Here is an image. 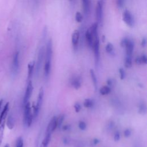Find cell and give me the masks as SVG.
Returning <instances> with one entry per match:
<instances>
[{
	"label": "cell",
	"instance_id": "obj_38",
	"mask_svg": "<svg viewBox=\"0 0 147 147\" xmlns=\"http://www.w3.org/2000/svg\"><path fill=\"white\" fill-rule=\"evenodd\" d=\"M146 39L145 38H142V41H141V45L142 46V47H145V45H146Z\"/></svg>",
	"mask_w": 147,
	"mask_h": 147
},
{
	"label": "cell",
	"instance_id": "obj_27",
	"mask_svg": "<svg viewBox=\"0 0 147 147\" xmlns=\"http://www.w3.org/2000/svg\"><path fill=\"white\" fill-rule=\"evenodd\" d=\"M105 49H106V51L107 53H111L113 52V50H114V46L111 43L109 42L106 45Z\"/></svg>",
	"mask_w": 147,
	"mask_h": 147
},
{
	"label": "cell",
	"instance_id": "obj_32",
	"mask_svg": "<svg viewBox=\"0 0 147 147\" xmlns=\"http://www.w3.org/2000/svg\"><path fill=\"white\" fill-rule=\"evenodd\" d=\"M125 0H116V4L119 8H122L125 4Z\"/></svg>",
	"mask_w": 147,
	"mask_h": 147
},
{
	"label": "cell",
	"instance_id": "obj_11",
	"mask_svg": "<svg viewBox=\"0 0 147 147\" xmlns=\"http://www.w3.org/2000/svg\"><path fill=\"white\" fill-rule=\"evenodd\" d=\"M79 37H80V33L78 30H75L71 36V41H72V44L74 48H76L78 47V43H79Z\"/></svg>",
	"mask_w": 147,
	"mask_h": 147
},
{
	"label": "cell",
	"instance_id": "obj_24",
	"mask_svg": "<svg viewBox=\"0 0 147 147\" xmlns=\"http://www.w3.org/2000/svg\"><path fill=\"white\" fill-rule=\"evenodd\" d=\"M5 124V121H3L0 123V145H1L2 140H3Z\"/></svg>",
	"mask_w": 147,
	"mask_h": 147
},
{
	"label": "cell",
	"instance_id": "obj_28",
	"mask_svg": "<svg viewBox=\"0 0 147 147\" xmlns=\"http://www.w3.org/2000/svg\"><path fill=\"white\" fill-rule=\"evenodd\" d=\"M75 20L77 22H81L83 21V16L81 13L77 11L75 14Z\"/></svg>",
	"mask_w": 147,
	"mask_h": 147
},
{
	"label": "cell",
	"instance_id": "obj_39",
	"mask_svg": "<svg viewBox=\"0 0 147 147\" xmlns=\"http://www.w3.org/2000/svg\"><path fill=\"white\" fill-rule=\"evenodd\" d=\"M99 141L98 139L95 138V139L93 140V144H94V145H97V144L99 143Z\"/></svg>",
	"mask_w": 147,
	"mask_h": 147
},
{
	"label": "cell",
	"instance_id": "obj_3",
	"mask_svg": "<svg viewBox=\"0 0 147 147\" xmlns=\"http://www.w3.org/2000/svg\"><path fill=\"white\" fill-rule=\"evenodd\" d=\"M103 5L100 1H98L96 8H95V17L97 21V23L102 24L103 22Z\"/></svg>",
	"mask_w": 147,
	"mask_h": 147
},
{
	"label": "cell",
	"instance_id": "obj_42",
	"mask_svg": "<svg viewBox=\"0 0 147 147\" xmlns=\"http://www.w3.org/2000/svg\"><path fill=\"white\" fill-rule=\"evenodd\" d=\"M2 103H3V100H2V99L0 100V108H1V106H2Z\"/></svg>",
	"mask_w": 147,
	"mask_h": 147
},
{
	"label": "cell",
	"instance_id": "obj_18",
	"mask_svg": "<svg viewBox=\"0 0 147 147\" xmlns=\"http://www.w3.org/2000/svg\"><path fill=\"white\" fill-rule=\"evenodd\" d=\"M35 63L34 61L30 62L28 65V79H29L33 74L34 67Z\"/></svg>",
	"mask_w": 147,
	"mask_h": 147
},
{
	"label": "cell",
	"instance_id": "obj_23",
	"mask_svg": "<svg viewBox=\"0 0 147 147\" xmlns=\"http://www.w3.org/2000/svg\"><path fill=\"white\" fill-rule=\"evenodd\" d=\"M125 65L126 68H130L132 66L131 56H126L125 60Z\"/></svg>",
	"mask_w": 147,
	"mask_h": 147
},
{
	"label": "cell",
	"instance_id": "obj_19",
	"mask_svg": "<svg viewBox=\"0 0 147 147\" xmlns=\"http://www.w3.org/2000/svg\"><path fill=\"white\" fill-rule=\"evenodd\" d=\"M90 76H91V80L92 81L94 86L95 87V89L96 90L97 89V84H98V82H97V78L96 76V75L93 69H91L90 71Z\"/></svg>",
	"mask_w": 147,
	"mask_h": 147
},
{
	"label": "cell",
	"instance_id": "obj_33",
	"mask_svg": "<svg viewBox=\"0 0 147 147\" xmlns=\"http://www.w3.org/2000/svg\"><path fill=\"white\" fill-rule=\"evenodd\" d=\"M74 109H75V111L76 113H79L80 111V110H81V106H80V105L79 103H75V105H74Z\"/></svg>",
	"mask_w": 147,
	"mask_h": 147
},
{
	"label": "cell",
	"instance_id": "obj_14",
	"mask_svg": "<svg viewBox=\"0 0 147 147\" xmlns=\"http://www.w3.org/2000/svg\"><path fill=\"white\" fill-rule=\"evenodd\" d=\"M43 98H44V89L42 87H41L40 88L39 90V92H38V99H37V101L36 105V106L39 109H40L41 106L42 105V100H43Z\"/></svg>",
	"mask_w": 147,
	"mask_h": 147
},
{
	"label": "cell",
	"instance_id": "obj_44",
	"mask_svg": "<svg viewBox=\"0 0 147 147\" xmlns=\"http://www.w3.org/2000/svg\"><path fill=\"white\" fill-rule=\"evenodd\" d=\"M5 147H10V146H9V145L7 144H6V145H5Z\"/></svg>",
	"mask_w": 147,
	"mask_h": 147
},
{
	"label": "cell",
	"instance_id": "obj_21",
	"mask_svg": "<svg viewBox=\"0 0 147 147\" xmlns=\"http://www.w3.org/2000/svg\"><path fill=\"white\" fill-rule=\"evenodd\" d=\"M111 91L110 88L107 86H103L100 90H99V92L101 95H105L108 94H109Z\"/></svg>",
	"mask_w": 147,
	"mask_h": 147
},
{
	"label": "cell",
	"instance_id": "obj_37",
	"mask_svg": "<svg viewBox=\"0 0 147 147\" xmlns=\"http://www.w3.org/2000/svg\"><path fill=\"white\" fill-rule=\"evenodd\" d=\"M135 62L137 64H142V61L140 58V56H138L135 59Z\"/></svg>",
	"mask_w": 147,
	"mask_h": 147
},
{
	"label": "cell",
	"instance_id": "obj_31",
	"mask_svg": "<svg viewBox=\"0 0 147 147\" xmlns=\"http://www.w3.org/2000/svg\"><path fill=\"white\" fill-rule=\"evenodd\" d=\"M119 76H120L121 79V80L124 79V78H125L126 74H125V72L124 69L122 68H120L119 69Z\"/></svg>",
	"mask_w": 147,
	"mask_h": 147
},
{
	"label": "cell",
	"instance_id": "obj_26",
	"mask_svg": "<svg viewBox=\"0 0 147 147\" xmlns=\"http://www.w3.org/2000/svg\"><path fill=\"white\" fill-rule=\"evenodd\" d=\"M64 119V114H61L59 115L58 118H57V127H60L63 124V121Z\"/></svg>",
	"mask_w": 147,
	"mask_h": 147
},
{
	"label": "cell",
	"instance_id": "obj_45",
	"mask_svg": "<svg viewBox=\"0 0 147 147\" xmlns=\"http://www.w3.org/2000/svg\"><path fill=\"white\" fill-rule=\"evenodd\" d=\"M34 1H36V3H37V2H38V1H39V0H34Z\"/></svg>",
	"mask_w": 147,
	"mask_h": 147
},
{
	"label": "cell",
	"instance_id": "obj_40",
	"mask_svg": "<svg viewBox=\"0 0 147 147\" xmlns=\"http://www.w3.org/2000/svg\"><path fill=\"white\" fill-rule=\"evenodd\" d=\"M107 84H108L109 86H111V85L112 84V80H111V79H109V80H107Z\"/></svg>",
	"mask_w": 147,
	"mask_h": 147
},
{
	"label": "cell",
	"instance_id": "obj_36",
	"mask_svg": "<svg viewBox=\"0 0 147 147\" xmlns=\"http://www.w3.org/2000/svg\"><path fill=\"white\" fill-rule=\"evenodd\" d=\"M142 64H146L147 63V57L145 55H142L140 56Z\"/></svg>",
	"mask_w": 147,
	"mask_h": 147
},
{
	"label": "cell",
	"instance_id": "obj_41",
	"mask_svg": "<svg viewBox=\"0 0 147 147\" xmlns=\"http://www.w3.org/2000/svg\"><path fill=\"white\" fill-rule=\"evenodd\" d=\"M68 126H67V125H65V126H64L63 127V130H67L68 129Z\"/></svg>",
	"mask_w": 147,
	"mask_h": 147
},
{
	"label": "cell",
	"instance_id": "obj_1",
	"mask_svg": "<svg viewBox=\"0 0 147 147\" xmlns=\"http://www.w3.org/2000/svg\"><path fill=\"white\" fill-rule=\"evenodd\" d=\"M33 119V114L31 113V107L29 102H26L24 105V122L25 125L27 127L30 126L32 123Z\"/></svg>",
	"mask_w": 147,
	"mask_h": 147
},
{
	"label": "cell",
	"instance_id": "obj_5",
	"mask_svg": "<svg viewBox=\"0 0 147 147\" xmlns=\"http://www.w3.org/2000/svg\"><path fill=\"white\" fill-rule=\"evenodd\" d=\"M44 55H45V49L43 47H42L40 48L38 52V59H37V62L36 64V73L37 75H38V74L40 72L41 67L42 65V63L44 57Z\"/></svg>",
	"mask_w": 147,
	"mask_h": 147
},
{
	"label": "cell",
	"instance_id": "obj_30",
	"mask_svg": "<svg viewBox=\"0 0 147 147\" xmlns=\"http://www.w3.org/2000/svg\"><path fill=\"white\" fill-rule=\"evenodd\" d=\"M78 127L81 130H84L87 127V125L84 122L80 121L78 124Z\"/></svg>",
	"mask_w": 147,
	"mask_h": 147
},
{
	"label": "cell",
	"instance_id": "obj_9",
	"mask_svg": "<svg viewBox=\"0 0 147 147\" xmlns=\"http://www.w3.org/2000/svg\"><path fill=\"white\" fill-rule=\"evenodd\" d=\"M85 37L88 47L90 48H92L94 41V35L90 27L86 30L85 33Z\"/></svg>",
	"mask_w": 147,
	"mask_h": 147
},
{
	"label": "cell",
	"instance_id": "obj_15",
	"mask_svg": "<svg viewBox=\"0 0 147 147\" xmlns=\"http://www.w3.org/2000/svg\"><path fill=\"white\" fill-rule=\"evenodd\" d=\"M51 61H45L44 69V74L45 76H49L51 71Z\"/></svg>",
	"mask_w": 147,
	"mask_h": 147
},
{
	"label": "cell",
	"instance_id": "obj_43",
	"mask_svg": "<svg viewBox=\"0 0 147 147\" xmlns=\"http://www.w3.org/2000/svg\"><path fill=\"white\" fill-rule=\"evenodd\" d=\"M103 4H104L105 3V1H106V0H99Z\"/></svg>",
	"mask_w": 147,
	"mask_h": 147
},
{
	"label": "cell",
	"instance_id": "obj_13",
	"mask_svg": "<svg viewBox=\"0 0 147 147\" xmlns=\"http://www.w3.org/2000/svg\"><path fill=\"white\" fill-rule=\"evenodd\" d=\"M9 103L7 102L5 105L2 112L1 113V114H0V123L3 121H6V118L7 117V114L8 110H9Z\"/></svg>",
	"mask_w": 147,
	"mask_h": 147
},
{
	"label": "cell",
	"instance_id": "obj_34",
	"mask_svg": "<svg viewBox=\"0 0 147 147\" xmlns=\"http://www.w3.org/2000/svg\"><path fill=\"white\" fill-rule=\"evenodd\" d=\"M120 137H121L120 133L118 131H116L114 133V141H119V139H120Z\"/></svg>",
	"mask_w": 147,
	"mask_h": 147
},
{
	"label": "cell",
	"instance_id": "obj_6",
	"mask_svg": "<svg viewBox=\"0 0 147 147\" xmlns=\"http://www.w3.org/2000/svg\"><path fill=\"white\" fill-rule=\"evenodd\" d=\"M122 18L123 21L129 26H133L134 25V18L129 10H125L122 15Z\"/></svg>",
	"mask_w": 147,
	"mask_h": 147
},
{
	"label": "cell",
	"instance_id": "obj_8",
	"mask_svg": "<svg viewBox=\"0 0 147 147\" xmlns=\"http://www.w3.org/2000/svg\"><path fill=\"white\" fill-rule=\"evenodd\" d=\"M19 69V52L14 53L12 61V71L14 74H17Z\"/></svg>",
	"mask_w": 147,
	"mask_h": 147
},
{
	"label": "cell",
	"instance_id": "obj_7",
	"mask_svg": "<svg viewBox=\"0 0 147 147\" xmlns=\"http://www.w3.org/2000/svg\"><path fill=\"white\" fill-rule=\"evenodd\" d=\"M33 84H32V82L31 80H29V82L28 83L26 88V91L25 92V95L24 97V104L25 105L26 102H29V99H30L32 92H33Z\"/></svg>",
	"mask_w": 147,
	"mask_h": 147
},
{
	"label": "cell",
	"instance_id": "obj_16",
	"mask_svg": "<svg viewBox=\"0 0 147 147\" xmlns=\"http://www.w3.org/2000/svg\"><path fill=\"white\" fill-rule=\"evenodd\" d=\"M6 125L9 129H12L14 126V119L11 114H10L7 119Z\"/></svg>",
	"mask_w": 147,
	"mask_h": 147
},
{
	"label": "cell",
	"instance_id": "obj_35",
	"mask_svg": "<svg viewBox=\"0 0 147 147\" xmlns=\"http://www.w3.org/2000/svg\"><path fill=\"white\" fill-rule=\"evenodd\" d=\"M123 134H124V136H125V137H129L130 136V135L131 134V131L130 129H127L124 131Z\"/></svg>",
	"mask_w": 147,
	"mask_h": 147
},
{
	"label": "cell",
	"instance_id": "obj_25",
	"mask_svg": "<svg viewBox=\"0 0 147 147\" xmlns=\"http://www.w3.org/2000/svg\"><path fill=\"white\" fill-rule=\"evenodd\" d=\"M93 101L90 99H86L83 103V105L86 108H91L93 106Z\"/></svg>",
	"mask_w": 147,
	"mask_h": 147
},
{
	"label": "cell",
	"instance_id": "obj_10",
	"mask_svg": "<svg viewBox=\"0 0 147 147\" xmlns=\"http://www.w3.org/2000/svg\"><path fill=\"white\" fill-rule=\"evenodd\" d=\"M134 45L133 41L130 39H127L126 43L125 45L127 56H131L133 52V50H134Z\"/></svg>",
	"mask_w": 147,
	"mask_h": 147
},
{
	"label": "cell",
	"instance_id": "obj_4",
	"mask_svg": "<svg viewBox=\"0 0 147 147\" xmlns=\"http://www.w3.org/2000/svg\"><path fill=\"white\" fill-rule=\"evenodd\" d=\"M53 53V48H52V40L51 38H49L47 43L46 49L45 50V61H51Z\"/></svg>",
	"mask_w": 147,
	"mask_h": 147
},
{
	"label": "cell",
	"instance_id": "obj_46",
	"mask_svg": "<svg viewBox=\"0 0 147 147\" xmlns=\"http://www.w3.org/2000/svg\"><path fill=\"white\" fill-rule=\"evenodd\" d=\"M0 110H1V108H0Z\"/></svg>",
	"mask_w": 147,
	"mask_h": 147
},
{
	"label": "cell",
	"instance_id": "obj_12",
	"mask_svg": "<svg viewBox=\"0 0 147 147\" xmlns=\"http://www.w3.org/2000/svg\"><path fill=\"white\" fill-rule=\"evenodd\" d=\"M83 11L84 14L87 16L89 15L90 13V8H91V3L90 0H81Z\"/></svg>",
	"mask_w": 147,
	"mask_h": 147
},
{
	"label": "cell",
	"instance_id": "obj_17",
	"mask_svg": "<svg viewBox=\"0 0 147 147\" xmlns=\"http://www.w3.org/2000/svg\"><path fill=\"white\" fill-rule=\"evenodd\" d=\"M51 138V133H45V137L42 142V147H48V144L50 142Z\"/></svg>",
	"mask_w": 147,
	"mask_h": 147
},
{
	"label": "cell",
	"instance_id": "obj_22",
	"mask_svg": "<svg viewBox=\"0 0 147 147\" xmlns=\"http://www.w3.org/2000/svg\"><path fill=\"white\" fill-rule=\"evenodd\" d=\"M146 111V106L145 103L141 102L138 106V113L141 114H144Z\"/></svg>",
	"mask_w": 147,
	"mask_h": 147
},
{
	"label": "cell",
	"instance_id": "obj_20",
	"mask_svg": "<svg viewBox=\"0 0 147 147\" xmlns=\"http://www.w3.org/2000/svg\"><path fill=\"white\" fill-rule=\"evenodd\" d=\"M71 84L75 89L78 90L81 86V81L78 78H74L71 82Z\"/></svg>",
	"mask_w": 147,
	"mask_h": 147
},
{
	"label": "cell",
	"instance_id": "obj_29",
	"mask_svg": "<svg viewBox=\"0 0 147 147\" xmlns=\"http://www.w3.org/2000/svg\"><path fill=\"white\" fill-rule=\"evenodd\" d=\"M24 142L22 138L21 137H19L16 141V147H23Z\"/></svg>",
	"mask_w": 147,
	"mask_h": 147
},
{
	"label": "cell",
	"instance_id": "obj_2",
	"mask_svg": "<svg viewBox=\"0 0 147 147\" xmlns=\"http://www.w3.org/2000/svg\"><path fill=\"white\" fill-rule=\"evenodd\" d=\"M99 38L98 33L95 34L94 36V41L92 44V48L94 50L95 61L96 64H98L100 60V52H99Z\"/></svg>",
	"mask_w": 147,
	"mask_h": 147
}]
</instances>
